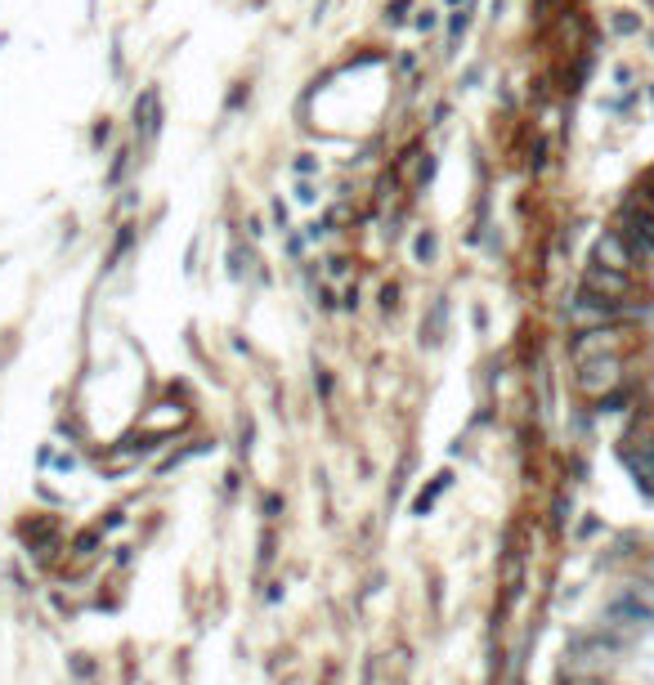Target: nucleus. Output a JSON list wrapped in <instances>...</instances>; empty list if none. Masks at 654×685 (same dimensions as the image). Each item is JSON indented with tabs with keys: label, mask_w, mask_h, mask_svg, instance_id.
Returning <instances> with one entry per match:
<instances>
[{
	"label": "nucleus",
	"mask_w": 654,
	"mask_h": 685,
	"mask_svg": "<svg viewBox=\"0 0 654 685\" xmlns=\"http://www.w3.org/2000/svg\"><path fill=\"white\" fill-rule=\"evenodd\" d=\"M582 292L610 296V301H619V305H641V283H636V273H628V269L587 264V273H582Z\"/></svg>",
	"instance_id": "f257e3e1"
},
{
	"label": "nucleus",
	"mask_w": 654,
	"mask_h": 685,
	"mask_svg": "<svg viewBox=\"0 0 654 685\" xmlns=\"http://www.w3.org/2000/svg\"><path fill=\"white\" fill-rule=\"evenodd\" d=\"M623 323H601V327H578L569 336V359L574 363H587V359H606V355H619L623 346Z\"/></svg>",
	"instance_id": "f03ea898"
},
{
	"label": "nucleus",
	"mask_w": 654,
	"mask_h": 685,
	"mask_svg": "<svg viewBox=\"0 0 654 685\" xmlns=\"http://www.w3.org/2000/svg\"><path fill=\"white\" fill-rule=\"evenodd\" d=\"M592 264H606V269H628V273H636V269H641V260H636L632 242H628L619 229H606V233L597 238V247H592Z\"/></svg>",
	"instance_id": "7ed1b4c3"
},
{
	"label": "nucleus",
	"mask_w": 654,
	"mask_h": 685,
	"mask_svg": "<svg viewBox=\"0 0 654 685\" xmlns=\"http://www.w3.org/2000/svg\"><path fill=\"white\" fill-rule=\"evenodd\" d=\"M578 385L592 394V399H601V394H610L614 385H619V355H606V359H587V363H578Z\"/></svg>",
	"instance_id": "20e7f679"
},
{
	"label": "nucleus",
	"mask_w": 654,
	"mask_h": 685,
	"mask_svg": "<svg viewBox=\"0 0 654 685\" xmlns=\"http://www.w3.org/2000/svg\"><path fill=\"white\" fill-rule=\"evenodd\" d=\"M628 466H632V475H636V485H641L645 493H654V444L641 448V453H628Z\"/></svg>",
	"instance_id": "39448f33"
},
{
	"label": "nucleus",
	"mask_w": 654,
	"mask_h": 685,
	"mask_svg": "<svg viewBox=\"0 0 654 685\" xmlns=\"http://www.w3.org/2000/svg\"><path fill=\"white\" fill-rule=\"evenodd\" d=\"M636 28H641V23H636L632 14H614V32H623V36H632Z\"/></svg>",
	"instance_id": "423d86ee"
},
{
	"label": "nucleus",
	"mask_w": 654,
	"mask_h": 685,
	"mask_svg": "<svg viewBox=\"0 0 654 685\" xmlns=\"http://www.w3.org/2000/svg\"><path fill=\"white\" fill-rule=\"evenodd\" d=\"M636 202H641V207H645V211H650V216H654V193H641V197H636Z\"/></svg>",
	"instance_id": "0eeeda50"
}]
</instances>
